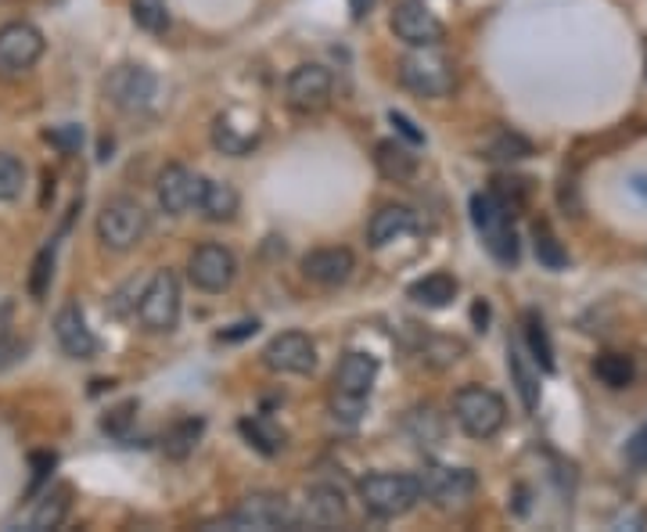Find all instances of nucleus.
<instances>
[{
    "instance_id": "nucleus-1",
    "label": "nucleus",
    "mask_w": 647,
    "mask_h": 532,
    "mask_svg": "<svg viewBox=\"0 0 647 532\" xmlns=\"http://www.w3.org/2000/svg\"><path fill=\"white\" fill-rule=\"evenodd\" d=\"M374 378H378V359L371 353H345L342 364L335 367V378H331V396H327L331 414L345 425L359 421V414L367 410Z\"/></svg>"
},
{
    "instance_id": "nucleus-2",
    "label": "nucleus",
    "mask_w": 647,
    "mask_h": 532,
    "mask_svg": "<svg viewBox=\"0 0 647 532\" xmlns=\"http://www.w3.org/2000/svg\"><path fill=\"white\" fill-rule=\"evenodd\" d=\"M471 223L479 230L486 252L497 259L500 267H514L522 249H518V230H514V212L503 206L493 191L471 195Z\"/></svg>"
},
{
    "instance_id": "nucleus-3",
    "label": "nucleus",
    "mask_w": 647,
    "mask_h": 532,
    "mask_svg": "<svg viewBox=\"0 0 647 532\" xmlns=\"http://www.w3.org/2000/svg\"><path fill=\"white\" fill-rule=\"evenodd\" d=\"M359 500H364L367 514L382 518V522H393V518L417 508V500H421V482H417V474L374 471L359 482Z\"/></svg>"
},
{
    "instance_id": "nucleus-4",
    "label": "nucleus",
    "mask_w": 647,
    "mask_h": 532,
    "mask_svg": "<svg viewBox=\"0 0 647 532\" xmlns=\"http://www.w3.org/2000/svg\"><path fill=\"white\" fill-rule=\"evenodd\" d=\"M399 83L417 97H450L457 91V69L436 48H414L399 58Z\"/></svg>"
},
{
    "instance_id": "nucleus-5",
    "label": "nucleus",
    "mask_w": 647,
    "mask_h": 532,
    "mask_svg": "<svg viewBox=\"0 0 647 532\" xmlns=\"http://www.w3.org/2000/svg\"><path fill=\"white\" fill-rule=\"evenodd\" d=\"M453 417L471 439H493L503 428V421H508V403H503L493 388L465 385L453 396Z\"/></svg>"
},
{
    "instance_id": "nucleus-6",
    "label": "nucleus",
    "mask_w": 647,
    "mask_h": 532,
    "mask_svg": "<svg viewBox=\"0 0 647 532\" xmlns=\"http://www.w3.org/2000/svg\"><path fill=\"white\" fill-rule=\"evenodd\" d=\"M148 230V212L140 209V201L134 198H112L105 201V209L97 212V238L112 252H126L144 238Z\"/></svg>"
},
{
    "instance_id": "nucleus-7",
    "label": "nucleus",
    "mask_w": 647,
    "mask_h": 532,
    "mask_svg": "<svg viewBox=\"0 0 647 532\" xmlns=\"http://www.w3.org/2000/svg\"><path fill=\"white\" fill-rule=\"evenodd\" d=\"M140 324L148 331H173L180 321V281L173 270H155L152 281L140 288V302H137Z\"/></svg>"
},
{
    "instance_id": "nucleus-8",
    "label": "nucleus",
    "mask_w": 647,
    "mask_h": 532,
    "mask_svg": "<svg viewBox=\"0 0 647 532\" xmlns=\"http://www.w3.org/2000/svg\"><path fill=\"white\" fill-rule=\"evenodd\" d=\"M417 482H421V497L442 511L468 503L474 497V489H479V479H474L471 468H450V465H425Z\"/></svg>"
},
{
    "instance_id": "nucleus-9",
    "label": "nucleus",
    "mask_w": 647,
    "mask_h": 532,
    "mask_svg": "<svg viewBox=\"0 0 647 532\" xmlns=\"http://www.w3.org/2000/svg\"><path fill=\"white\" fill-rule=\"evenodd\" d=\"M187 278H191L195 288H201V292H227L230 284H234L238 278V259L230 249H223V244H198V249L191 252V259H187Z\"/></svg>"
},
{
    "instance_id": "nucleus-10",
    "label": "nucleus",
    "mask_w": 647,
    "mask_h": 532,
    "mask_svg": "<svg viewBox=\"0 0 647 532\" xmlns=\"http://www.w3.org/2000/svg\"><path fill=\"white\" fill-rule=\"evenodd\" d=\"M155 91L158 80L148 65H119L105 80V97L119 112H144L155 101Z\"/></svg>"
},
{
    "instance_id": "nucleus-11",
    "label": "nucleus",
    "mask_w": 647,
    "mask_h": 532,
    "mask_svg": "<svg viewBox=\"0 0 647 532\" xmlns=\"http://www.w3.org/2000/svg\"><path fill=\"white\" fill-rule=\"evenodd\" d=\"M331 72L324 65H299L292 69V76L284 83V97H288V108L299 112V115H313V112H324L327 101H331Z\"/></svg>"
},
{
    "instance_id": "nucleus-12",
    "label": "nucleus",
    "mask_w": 647,
    "mask_h": 532,
    "mask_svg": "<svg viewBox=\"0 0 647 532\" xmlns=\"http://www.w3.org/2000/svg\"><path fill=\"white\" fill-rule=\"evenodd\" d=\"M230 529H295L299 518L278 493H252L238 503V511L227 518Z\"/></svg>"
},
{
    "instance_id": "nucleus-13",
    "label": "nucleus",
    "mask_w": 647,
    "mask_h": 532,
    "mask_svg": "<svg viewBox=\"0 0 647 532\" xmlns=\"http://www.w3.org/2000/svg\"><path fill=\"white\" fill-rule=\"evenodd\" d=\"M40 54H43V33L33 22L0 25V72L4 76L33 69Z\"/></svg>"
},
{
    "instance_id": "nucleus-14",
    "label": "nucleus",
    "mask_w": 647,
    "mask_h": 532,
    "mask_svg": "<svg viewBox=\"0 0 647 532\" xmlns=\"http://www.w3.org/2000/svg\"><path fill=\"white\" fill-rule=\"evenodd\" d=\"M393 33L407 43V48H436L446 29L425 0H403L393 11Z\"/></svg>"
},
{
    "instance_id": "nucleus-15",
    "label": "nucleus",
    "mask_w": 647,
    "mask_h": 532,
    "mask_svg": "<svg viewBox=\"0 0 647 532\" xmlns=\"http://www.w3.org/2000/svg\"><path fill=\"white\" fill-rule=\"evenodd\" d=\"M263 364L278 374H310L316 367V345L302 331H281L267 342Z\"/></svg>"
},
{
    "instance_id": "nucleus-16",
    "label": "nucleus",
    "mask_w": 647,
    "mask_h": 532,
    "mask_svg": "<svg viewBox=\"0 0 647 532\" xmlns=\"http://www.w3.org/2000/svg\"><path fill=\"white\" fill-rule=\"evenodd\" d=\"M201 184L206 177H198L195 169L187 166H166L158 173V184H155V195H158V206L173 216H184L198 209V198H201Z\"/></svg>"
},
{
    "instance_id": "nucleus-17",
    "label": "nucleus",
    "mask_w": 647,
    "mask_h": 532,
    "mask_svg": "<svg viewBox=\"0 0 647 532\" xmlns=\"http://www.w3.org/2000/svg\"><path fill=\"white\" fill-rule=\"evenodd\" d=\"M356 270V255L349 249H313L302 255V278L313 281V284H324V288H335V284H345L353 278Z\"/></svg>"
},
{
    "instance_id": "nucleus-18",
    "label": "nucleus",
    "mask_w": 647,
    "mask_h": 532,
    "mask_svg": "<svg viewBox=\"0 0 647 532\" xmlns=\"http://www.w3.org/2000/svg\"><path fill=\"white\" fill-rule=\"evenodd\" d=\"M54 338L62 345V353L72 359H91L97 353V338L94 331L86 327V316L76 302H65L54 316Z\"/></svg>"
},
{
    "instance_id": "nucleus-19",
    "label": "nucleus",
    "mask_w": 647,
    "mask_h": 532,
    "mask_svg": "<svg viewBox=\"0 0 647 532\" xmlns=\"http://www.w3.org/2000/svg\"><path fill=\"white\" fill-rule=\"evenodd\" d=\"M212 144L223 155H249L259 144V119L255 115H244V123L238 119V112H227L212 123Z\"/></svg>"
},
{
    "instance_id": "nucleus-20",
    "label": "nucleus",
    "mask_w": 647,
    "mask_h": 532,
    "mask_svg": "<svg viewBox=\"0 0 647 532\" xmlns=\"http://www.w3.org/2000/svg\"><path fill=\"white\" fill-rule=\"evenodd\" d=\"M302 518L313 525V529H335L345 522V497L342 489L335 486H310L306 489V511H302Z\"/></svg>"
},
{
    "instance_id": "nucleus-21",
    "label": "nucleus",
    "mask_w": 647,
    "mask_h": 532,
    "mask_svg": "<svg viewBox=\"0 0 647 532\" xmlns=\"http://www.w3.org/2000/svg\"><path fill=\"white\" fill-rule=\"evenodd\" d=\"M414 230H417V216L407 206H385L371 216L367 241L374 244V249H385V244L407 238V234H414Z\"/></svg>"
},
{
    "instance_id": "nucleus-22",
    "label": "nucleus",
    "mask_w": 647,
    "mask_h": 532,
    "mask_svg": "<svg viewBox=\"0 0 647 532\" xmlns=\"http://www.w3.org/2000/svg\"><path fill=\"white\" fill-rule=\"evenodd\" d=\"M374 166H378V173L385 180L407 184V180H414V173H417V155L403 140H378L374 144Z\"/></svg>"
},
{
    "instance_id": "nucleus-23",
    "label": "nucleus",
    "mask_w": 647,
    "mask_h": 532,
    "mask_svg": "<svg viewBox=\"0 0 647 532\" xmlns=\"http://www.w3.org/2000/svg\"><path fill=\"white\" fill-rule=\"evenodd\" d=\"M238 206H241V198H238V191L227 180H206V184H201L198 209H201V216H206V220H212V223L234 220Z\"/></svg>"
},
{
    "instance_id": "nucleus-24",
    "label": "nucleus",
    "mask_w": 647,
    "mask_h": 532,
    "mask_svg": "<svg viewBox=\"0 0 647 532\" xmlns=\"http://www.w3.org/2000/svg\"><path fill=\"white\" fill-rule=\"evenodd\" d=\"M407 295L417 302V306L442 310V306H450V302L457 299V278H453V273H446V270H436V273H428V278L414 281L407 288Z\"/></svg>"
},
{
    "instance_id": "nucleus-25",
    "label": "nucleus",
    "mask_w": 647,
    "mask_h": 532,
    "mask_svg": "<svg viewBox=\"0 0 647 532\" xmlns=\"http://www.w3.org/2000/svg\"><path fill=\"white\" fill-rule=\"evenodd\" d=\"M522 331H525V345H529V356L536 359V367L543 374H554L557 371V359H554V342H551V331H546L543 316L536 310H525L522 316Z\"/></svg>"
},
{
    "instance_id": "nucleus-26",
    "label": "nucleus",
    "mask_w": 647,
    "mask_h": 532,
    "mask_svg": "<svg viewBox=\"0 0 647 532\" xmlns=\"http://www.w3.org/2000/svg\"><path fill=\"white\" fill-rule=\"evenodd\" d=\"M508 371H511V382H514V393H518V399H522V407L532 414L540 407V378L532 374V367L525 364V356H522V350L511 342L508 345Z\"/></svg>"
},
{
    "instance_id": "nucleus-27",
    "label": "nucleus",
    "mask_w": 647,
    "mask_h": 532,
    "mask_svg": "<svg viewBox=\"0 0 647 532\" xmlns=\"http://www.w3.org/2000/svg\"><path fill=\"white\" fill-rule=\"evenodd\" d=\"M238 431L244 439H249V446H255L263 457H273V453H281L284 450V431L270 421V417H241L238 421Z\"/></svg>"
},
{
    "instance_id": "nucleus-28",
    "label": "nucleus",
    "mask_w": 647,
    "mask_h": 532,
    "mask_svg": "<svg viewBox=\"0 0 647 532\" xmlns=\"http://www.w3.org/2000/svg\"><path fill=\"white\" fill-rule=\"evenodd\" d=\"M201 431H206V421L201 417H180L177 425H173L166 436H163V450L166 457L173 460H184L187 453H195V446L201 439Z\"/></svg>"
},
{
    "instance_id": "nucleus-29",
    "label": "nucleus",
    "mask_w": 647,
    "mask_h": 532,
    "mask_svg": "<svg viewBox=\"0 0 647 532\" xmlns=\"http://www.w3.org/2000/svg\"><path fill=\"white\" fill-rule=\"evenodd\" d=\"M529 155H532V140L514 134V129H500V134L493 140H486V148H482V158H489V163H522Z\"/></svg>"
},
{
    "instance_id": "nucleus-30",
    "label": "nucleus",
    "mask_w": 647,
    "mask_h": 532,
    "mask_svg": "<svg viewBox=\"0 0 647 532\" xmlns=\"http://www.w3.org/2000/svg\"><path fill=\"white\" fill-rule=\"evenodd\" d=\"M633 374H637V367H633V359L626 353H601L594 359V378L608 388L633 385Z\"/></svg>"
},
{
    "instance_id": "nucleus-31",
    "label": "nucleus",
    "mask_w": 647,
    "mask_h": 532,
    "mask_svg": "<svg viewBox=\"0 0 647 532\" xmlns=\"http://www.w3.org/2000/svg\"><path fill=\"white\" fill-rule=\"evenodd\" d=\"M532 249H536V259H540V267L546 270H565L568 267V252H565V244L557 241V234L546 223H536L532 227Z\"/></svg>"
},
{
    "instance_id": "nucleus-32",
    "label": "nucleus",
    "mask_w": 647,
    "mask_h": 532,
    "mask_svg": "<svg viewBox=\"0 0 647 532\" xmlns=\"http://www.w3.org/2000/svg\"><path fill=\"white\" fill-rule=\"evenodd\" d=\"M65 514H69V489H54V493H48L40 503H36V511L29 514V529H58L65 522Z\"/></svg>"
},
{
    "instance_id": "nucleus-33",
    "label": "nucleus",
    "mask_w": 647,
    "mask_h": 532,
    "mask_svg": "<svg viewBox=\"0 0 647 532\" xmlns=\"http://www.w3.org/2000/svg\"><path fill=\"white\" fill-rule=\"evenodd\" d=\"M129 14H134V22L152 36L166 33V25H169L166 0H129Z\"/></svg>"
},
{
    "instance_id": "nucleus-34",
    "label": "nucleus",
    "mask_w": 647,
    "mask_h": 532,
    "mask_svg": "<svg viewBox=\"0 0 647 532\" xmlns=\"http://www.w3.org/2000/svg\"><path fill=\"white\" fill-rule=\"evenodd\" d=\"M22 184H25V166L14 155L0 152V201L19 198L22 195Z\"/></svg>"
},
{
    "instance_id": "nucleus-35",
    "label": "nucleus",
    "mask_w": 647,
    "mask_h": 532,
    "mask_svg": "<svg viewBox=\"0 0 647 532\" xmlns=\"http://www.w3.org/2000/svg\"><path fill=\"white\" fill-rule=\"evenodd\" d=\"M51 278H54V244L40 249V255L33 259V273H29V295H33L36 302H43V295H48V288H51Z\"/></svg>"
},
{
    "instance_id": "nucleus-36",
    "label": "nucleus",
    "mask_w": 647,
    "mask_h": 532,
    "mask_svg": "<svg viewBox=\"0 0 647 532\" xmlns=\"http://www.w3.org/2000/svg\"><path fill=\"white\" fill-rule=\"evenodd\" d=\"M493 195L514 212V209H522L525 201H529L532 187H529V180H522V177H497V180H493Z\"/></svg>"
},
{
    "instance_id": "nucleus-37",
    "label": "nucleus",
    "mask_w": 647,
    "mask_h": 532,
    "mask_svg": "<svg viewBox=\"0 0 647 532\" xmlns=\"http://www.w3.org/2000/svg\"><path fill=\"white\" fill-rule=\"evenodd\" d=\"M134 414H137V399H126V403H119V407H112L105 417H101V428H105L112 439H126L129 425H134Z\"/></svg>"
},
{
    "instance_id": "nucleus-38",
    "label": "nucleus",
    "mask_w": 647,
    "mask_h": 532,
    "mask_svg": "<svg viewBox=\"0 0 647 532\" xmlns=\"http://www.w3.org/2000/svg\"><path fill=\"white\" fill-rule=\"evenodd\" d=\"M43 140L54 144L62 155H72V152H80V144H83V126H76V123L51 126V129H43Z\"/></svg>"
},
{
    "instance_id": "nucleus-39",
    "label": "nucleus",
    "mask_w": 647,
    "mask_h": 532,
    "mask_svg": "<svg viewBox=\"0 0 647 532\" xmlns=\"http://www.w3.org/2000/svg\"><path fill=\"white\" fill-rule=\"evenodd\" d=\"M431 417H436V410H410V421H407V428H410V436L417 439V446H425V425L431 421ZM442 436V428L436 425V431H431V436H428V442H436Z\"/></svg>"
},
{
    "instance_id": "nucleus-40",
    "label": "nucleus",
    "mask_w": 647,
    "mask_h": 532,
    "mask_svg": "<svg viewBox=\"0 0 647 532\" xmlns=\"http://www.w3.org/2000/svg\"><path fill=\"white\" fill-rule=\"evenodd\" d=\"M388 123L396 126V134L407 140V144H425V129H417V123L410 119V115L403 112H388Z\"/></svg>"
},
{
    "instance_id": "nucleus-41",
    "label": "nucleus",
    "mask_w": 647,
    "mask_h": 532,
    "mask_svg": "<svg viewBox=\"0 0 647 532\" xmlns=\"http://www.w3.org/2000/svg\"><path fill=\"white\" fill-rule=\"evenodd\" d=\"M626 460H629L633 468H640V471L647 468V425L626 442Z\"/></svg>"
},
{
    "instance_id": "nucleus-42",
    "label": "nucleus",
    "mask_w": 647,
    "mask_h": 532,
    "mask_svg": "<svg viewBox=\"0 0 647 532\" xmlns=\"http://www.w3.org/2000/svg\"><path fill=\"white\" fill-rule=\"evenodd\" d=\"M54 465H58L54 453H33V482H29V493H33V489H40V482L48 479Z\"/></svg>"
},
{
    "instance_id": "nucleus-43",
    "label": "nucleus",
    "mask_w": 647,
    "mask_h": 532,
    "mask_svg": "<svg viewBox=\"0 0 647 532\" xmlns=\"http://www.w3.org/2000/svg\"><path fill=\"white\" fill-rule=\"evenodd\" d=\"M22 356H25V342H14L11 335L0 338V371L11 367V364H19Z\"/></svg>"
},
{
    "instance_id": "nucleus-44",
    "label": "nucleus",
    "mask_w": 647,
    "mask_h": 532,
    "mask_svg": "<svg viewBox=\"0 0 647 532\" xmlns=\"http://www.w3.org/2000/svg\"><path fill=\"white\" fill-rule=\"evenodd\" d=\"M255 331H259V321H241L234 327L220 331V335H216V342H241V338H252Z\"/></svg>"
},
{
    "instance_id": "nucleus-45",
    "label": "nucleus",
    "mask_w": 647,
    "mask_h": 532,
    "mask_svg": "<svg viewBox=\"0 0 647 532\" xmlns=\"http://www.w3.org/2000/svg\"><path fill=\"white\" fill-rule=\"evenodd\" d=\"M471 316H474V327L486 331V324H489V306H486V302H474V306H471Z\"/></svg>"
},
{
    "instance_id": "nucleus-46",
    "label": "nucleus",
    "mask_w": 647,
    "mask_h": 532,
    "mask_svg": "<svg viewBox=\"0 0 647 532\" xmlns=\"http://www.w3.org/2000/svg\"><path fill=\"white\" fill-rule=\"evenodd\" d=\"M11 327V302H0V338H8Z\"/></svg>"
},
{
    "instance_id": "nucleus-47",
    "label": "nucleus",
    "mask_w": 647,
    "mask_h": 532,
    "mask_svg": "<svg viewBox=\"0 0 647 532\" xmlns=\"http://www.w3.org/2000/svg\"><path fill=\"white\" fill-rule=\"evenodd\" d=\"M374 8V0H349V11H353V19H364V14Z\"/></svg>"
},
{
    "instance_id": "nucleus-48",
    "label": "nucleus",
    "mask_w": 647,
    "mask_h": 532,
    "mask_svg": "<svg viewBox=\"0 0 647 532\" xmlns=\"http://www.w3.org/2000/svg\"><path fill=\"white\" fill-rule=\"evenodd\" d=\"M633 191H637L647 201V177H633Z\"/></svg>"
},
{
    "instance_id": "nucleus-49",
    "label": "nucleus",
    "mask_w": 647,
    "mask_h": 532,
    "mask_svg": "<svg viewBox=\"0 0 647 532\" xmlns=\"http://www.w3.org/2000/svg\"><path fill=\"white\" fill-rule=\"evenodd\" d=\"M644 58H647V43H644Z\"/></svg>"
}]
</instances>
